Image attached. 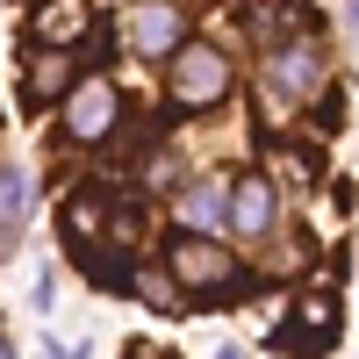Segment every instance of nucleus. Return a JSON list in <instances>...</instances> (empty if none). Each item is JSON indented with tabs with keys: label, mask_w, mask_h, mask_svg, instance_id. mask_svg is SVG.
Returning a JSON list of instances; mask_svg holds the SVG:
<instances>
[{
	"label": "nucleus",
	"mask_w": 359,
	"mask_h": 359,
	"mask_svg": "<svg viewBox=\"0 0 359 359\" xmlns=\"http://www.w3.org/2000/svg\"><path fill=\"white\" fill-rule=\"evenodd\" d=\"M0 352H8V323H0Z\"/></svg>",
	"instance_id": "obj_16"
},
{
	"label": "nucleus",
	"mask_w": 359,
	"mask_h": 359,
	"mask_svg": "<svg viewBox=\"0 0 359 359\" xmlns=\"http://www.w3.org/2000/svg\"><path fill=\"white\" fill-rule=\"evenodd\" d=\"M280 165H287V180H302V187L316 180V158H309V151H280Z\"/></svg>",
	"instance_id": "obj_15"
},
{
	"label": "nucleus",
	"mask_w": 359,
	"mask_h": 359,
	"mask_svg": "<svg viewBox=\"0 0 359 359\" xmlns=\"http://www.w3.org/2000/svg\"><path fill=\"white\" fill-rule=\"evenodd\" d=\"M180 216H187V230H216L230 216V187L223 180H187L180 187Z\"/></svg>",
	"instance_id": "obj_10"
},
{
	"label": "nucleus",
	"mask_w": 359,
	"mask_h": 359,
	"mask_svg": "<svg viewBox=\"0 0 359 359\" xmlns=\"http://www.w3.org/2000/svg\"><path fill=\"white\" fill-rule=\"evenodd\" d=\"M123 36L137 57H172L180 43H187V8H172V0H137L130 22H123Z\"/></svg>",
	"instance_id": "obj_4"
},
{
	"label": "nucleus",
	"mask_w": 359,
	"mask_h": 359,
	"mask_svg": "<svg viewBox=\"0 0 359 359\" xmlns=\"http://www.w3.org/2000/svg\"><path fill=\"white\" fill-rule=\"evenodd\" d=\"M94 223H101V194H94V187H79V194L65 201V237L79 245V237H94Z\"/></svg>",
	"instance_id": "obj_12"
},
{
	"label": "nucleus",
	"mask_w": 359,
	"mask_h": 359,
	"mask_svg": "<svg viewBox=\"0 0 359 359\" xmlns=\"http://www.w3.org/2000/svg\"><path fill=\"white\" fill-rule=\"evenodd\" d=\"M86 29H94V8H86V0H50V8L36 15V36L43 43H79Z\"/></svg>",
	"instance_id": "obj_11"
},
{
	"label": "nucleus",
	"mask_w": 359,
	"mask_h": 359,
	"mask_svg": "<svg viewBox=\"0 0 359 359\" xmlns=\"http://www.w3.org/2000/svg\"><path fill=\"white\" fill-rule=\"evenodd\" d=\"M309 259H316V245H309V237H287V245L273 252V273H302Z\"/></svg>",
	"instance_id": "obj_13"
},
{
	"label": "nucleus",
	"mask_w": 359,
	"mask_h": 359,
	"mask_svg": "<svg viewBox=\"0 0 359 359\" xmlns=\"http://www.w3.org/2000/svg\"><path fill=\"white\" fill-rule=\"evenodd\" d=\"M29 201H36V187H29V172L22 165H0V252L22 237V223H29Z\"/></svg>",
	"instance_id": "obj_9"
},
{
	"label": "nucleus",
	"mask_w": 359,
	"mask_h": 359,
	"mask_svg": "<svg viewBox=\"0 0 359 359\" xmlns=\"http://www.w3.org/2000/svg\"><path fill=\"white\" fill-rule=\"evenodd\" d=\"M309 338H338V302H323V294L294 302V323H280V352H302Z\"/></svg>",
	"instance_id": "obj_7"
},
{
	"label": "nucleus",
	"mask_w": 359,
	"mask_h": 359,
	"mask_svg": "<svg viewBox=\"0 0 359 359\" xmlns=\"http://www.w3.org/2000/svg\"><path fill=\"white\" fill-rule=\"evenodd\" d=\"M57 123H65L72 144H101V137H115V123H123V94H115L101 72H86V79L65 86V108H57Z\"/></svg>",
	"instance_id": "obj_2"
},
{
	"label": "nucleus",
	"mask_w": 359,
	"mask_h": 359,
	"mask_svg": "<svg viewBox=\"0 0 359 359\" xmlns=\"http://www.w3.org/2000/svg\"><path fill=\"white\" fill-rule=\"evenodd\" d=\"M72 57L65 50H43V57H29V79H22V101L29 108H43V101H65V86H72Z\"/></svg>",
	"instance_id": "obj_8"
},
{
	"label": "nucleus",
	"mask_w": 359,
	"mask_h": 359,
	"mask_svg": "<svg viewBox=\"0 0 359 359\" xmlns=\"http://www.w3.org/2000/svg\"><path fill=\"white\" fill-rule=\"evenodd\" d=\"M273 180H266V172H245V180H237V187H230V230L237 237H266V230H273Z\"/></svg>",
	"instance_id": "obj_6"
},
{
	"label": "nucleus",
	"mask_w": 359,
	"mask_h": 359,
	"mask_svg": "<svg viewBox=\"0 0 359 359\" xmlns=\"http://www.w3.org/2000/svg\"><path fill=\"white\" fill-rule=\"evenodd\" d=\"M323 94V50L309 36H294V43H273V57H266V101H316Z\"/></svg>",
	"instance_id": "obj_3"
},
{
	"label": "nucleus",
	"mask_w": 359,
	"mask_h": 359,
	"mask_svg": "<svg viewBox=\"0 0 359 359\" xmlns=\"http://www.w3.org/2000/svg\"><path fill=\"white\" fill-rule=\"evenodd\" d=\"M230 57L216 50V43H180L172 57H165V101L180 108V115H201V108H216L223 94H230Z\"/></svg>",
	"instance_id": "obj_1"
},
{
	"label": "nucleus",
	"mask_w": 359,
	"mask_h": 359,
	"mask_svg": "<svg viewBox=\"0 0 359 359\" xmlns=\"http://www.w3.org/2000/svg\"><path fill=\"white\" fill-rule=\"evenodd\" d=\"M165 266H172L180 287H230V252L216 245V237H201V230L172 237V245H165Z\"/></svg>",
	"instance_id": "obj_5"
},
{
	"label": "nucleus",
	"mask_w": 359,
	"mask_h": 359,
	"mask_svg": "<svg viewBox=\"0 0 359 359\" xmlns=\"http://www.w3.org/2000/svg\"><path fill=\"white\" fill-rule=\"evenodd\" d=\"M137 237H144V216L137 208H115V245H137Z\"/></svg>",
	"instance_id": "obj_14"
}]
</instances>
